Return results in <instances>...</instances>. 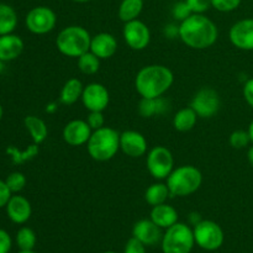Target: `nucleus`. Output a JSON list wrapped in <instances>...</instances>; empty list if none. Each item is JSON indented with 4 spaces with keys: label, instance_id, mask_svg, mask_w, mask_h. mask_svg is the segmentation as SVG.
<instances>
[{
    "label": "nucleus",
    "instance_id": "14",
    "mask_svg": "<svg viewBox=\"0 0 253 253\" xmlns=\"http://www.w3.org/2000/svg\"><path fill=\"white\" fill-rule=\"evenodd\" d=\"M231 43L242 51H253V19L235 22L229 31Z\"/></svg>",
    "mask_w": 253,
    "mask_h": 253
},
{
    "label": "nucleus",
    "instance_id": "19",
    "mask_svg": "<svg viewBox=\"0 0 253 253\" xmlns=\"http://www.w3.org/2000/svg\"><path fill=\"white\" fill-rule=\"evenodd\" d=\"M24 51V41L20 36L7 34L0 36V59L10 62L20 57Z\"/></svg>",
    "mask_w": 253,
    "mask_h": 253
},
{
    "label": "nucleus",
    "instance_id": "43",
    "mask_svg": "<svg viewBox=\"0 0 253 253\" xmlns=\"http://www.w3.org/2000/svg\"><path fill=\"white\" fill-rule=\"evenodd\" d=\"M247 132H249L250 138H251V142L253 143V120L251 121V124L249 125V128H247Z\"/></svg>",
    "mask_w": 253,
    "mask_h": 253
},
{
    "label": "nucleus",
    "instance_id": "44",
    "mask_svg": "<svg viewBox=\"0 0 253 253\" xmlns=\"http://www.w3.org/2000/svg\"><path fill=\"white\" fill-rule=\"evenodd\" d=\"M4 68H5V62L0 59V73H1V72L4 71Z\"/></svg>",
    "mask_w": 253,
    "mask_h": 253
},
{
    "label": "nucleus",
    "instance_id": "31",
    "mask_svg": "<svg viewBox=\"0 0 253 253\" xmlns=\"http://www.w3.org/2000/svg\"><path fill=\"white\" fill-rule=\"evenodd\" d=\"M26 177H25L24 173L21 172H12L5 179V183L9 187L10 192L12 194H17L21 190H24V188L26 187Z\"/></svg>",
    "mask_w": 253,
    "mask_h": 253
},
{
    "label": "nucleus",
    "instance_id": "7",
    "mask_svg": "<svg viewBox=\"0 0 253 253\" xmlns=\"http://www.w3.org/2000/svg\"><path fill=\"white\" fill-rule=\"evenodd\" d=\"M195 245L205 251H216L222 246L225 240L221 226L212 220H202L193 229Z\"/></svg>",
    "mask_w": 253,
    "mask_h": 253
},
{
    "label": "nucleus",
    "instance_id": "15",
    "mask_svg": "<svg viewBox=\"0 0 253 253\" xmlns=\"http://www.w3.org/2000/svg\"><path fill=\"white\" fill-rule=\"evenodd\" d=\"M147 140L138 131L127 130L120 133V150L131 158L142 157L147 152Z\"/></svg>",
    "mask_w": 253,
    "mask_h": 253
},
{
    "label": "nucleus",
    "instance_id": "27",
    "mask_svg": "<svg viewBox=\"0 0 253 253\" xmlns=\"http://www.w3.org/2000/svg\"><path fill=\"white\" fill-rule=\"evenodd\" d=\"M143 9V0H123L118 15L121 21L130 22L137 20Z\"/></svg>",
    "mask_w": 253,
    "mask_h": 253
},
{
    "label": "nucleus",
    "instance_id": "6",
    "mask_svg": "<svg viewBox=\"0 0 253 253\" xmlns=\"http://www.w3.org/2000/svg\"><path fill=\"white\" fill-rule=\"evenodd\" d=\"M194 245L193 229L184 222H177L168 227L161 241L163 253H190Z\"/></svg>",
    "mask_w": 253,
    "mask_h": 253
},
{
    "label": "nucleus",
    "instance_id": "45",
    "mask_svg": "<svg viewBox=\"0 0 253 253\" xmlns=\"http://www.w3.org/2000/svg\"><path fill=\"white\" fill-rule=\"evenodd\" d=\"M2 115H4V109H2L1 104H0V120L2 119Z\"/></svg>",
    "mask_w": 253,
    "mask_h": 253
},
{
    "label": "nucleus",
    "instance_id": "34",
    "mask_svg": "<svg viewBox=\"0 0 253 253\" xmlns=\"http://www.w3.org/2000/svg\"><path fill=\"white\" fill-rule=\"evenodd\" d=\"M192 14H193V11L190 10L189 5L185 2V0H184V1L177 2V4H175L174 6H173V9H172L173 17H174L175 20H178V21H180V22L184 21V20L187 19V17H189Z\"/></svg>",
    "mask_w": 253,
    "mask_h": 253
},
{
    "label": "nucleus",
    "instance_id": "24",
    "mask_svg": "<svg viewBox=\"0 0 253 253\" xmlns=\"http://www.w3.org/2000/svg\"><path fill=\"white\" fill-rule=\"evenodd\" d=\"M168 198H170V192L168 189L167 183H153L145 192V200L151 207L163 204V203L167 202Z\"/></svg>",
    "mask_w": 253,
    "mask_h": 253
},
{
    "label": "nucleus",
    "instance_id": "10",
    "mask_svg": "<svg viewBox=\"0 0 253 253\" xmlns=\"http://www.w3.org/2000/svg\"><path fill=\"white\" fill-rule=\"evenodd\" d=\"M220 96L216 90L211 88H203L197 91L192 99L190 108L197 113L198 118L211 119L219 111Z\"/></svg>",
    "mask_w": 253,
    "mask_h": 253
},
{
    "label": "nucleus",
    "instance_id": "2",
    "mask_svg": "<svg viewBox=\"0 0 253 253\" xmlns=\"http://www.w3.org/2000/svg\"><path fill=\"white\" fill-rule=\"evenodd\" d=\"M174 82L173 72L162 64H150L138 71L135 88L141 98L156 99L163 96Z\"/></svg>",
    "mask_w": 253,
    "mask_h": 253
},
{
    "label": "nucleus",
    "instance_id": "46",
    "mask_svg": "<svg viewBox=\"0 0 253 253\" xmlns=\"http://www.w3.org/2000/svg\"><path fill=\"white\" fill-rule=\"evenodd\" d=\"M73 1H76V2H88V1H90V0H73Z\"/></svg>",
    "mask_w": 253,
    "mask_h": 253
},
{
    "label": "nucleus",
    "instance_id": "11",
    "mask_svg": "<svg viewBox=\"0 0 253 253\" xmlns=\"http://www.w3.org/2000/svg\"><path fill=\"white\" fill-rule=\"evenodd\" d=\"M124 40L133 51H142L150 44L151 31L145 22L140 20L125 22L123 30Z\"/></svg>",
    "mask_w": 253,
    "mask_h": 253
},
{
    "label": "nucleus",
    "instance_id": "18",
    "mask_svg": "<svg viewBox=\"0 0 253 253\" xmlns=\"http://www.w3.org/2000/svg\"><path fill=\"white\" fill-rule=\"evenodd\" d=\"M90 52H93L98 58L109 59L118 51V40L109 32H100L91 37Z\"/></svg>",
    "mask_w": 253,
    "mask_h": 253
},
{
    "label": "nucleus",
    "instance_id": "39",
    "mask_svg": "<svg viewBox=\"0 0 253 253\" xmlns=\"http://www.w3.org/2000/svg\"><path fill=\"white\" fill-rule=\"evenodd\" d=\"M11 195H12V193L10 192L9 187L6 185L5 180L0 179V209L6 207L7 202L10 200Z\"/></svg>",
    "mask_w": 253,
    "mask_h": 253
},
{
    "label": "nucleus",
    "instance_id": "26",
    "mask_svg": "<svg viewBox=\"0 0 253 253\" xmlns=\"http://www.w3.org/2000/svg\"><path fill=\"white\" fill-rule=\"evenodd\" d=\"M17 26V14L14 7L0 2V36L12 34Z\"/></svg>",
    "mask_w": 253,
    "mask_h": 253
},
{
    "label": "nucleus",
    "instance_id": "35",
    "mask_svg": "<svg viewBox=\"0 0 253 253\" xmlns=\"http://www.w3.org/2000/svg\"><path fill=\"white\" fill-rule=\"evenodd\" d=\"M86 123L93 131L104 127L105 126V118H104L103 111H89Z\"/></svg>",
    "mask_w": 253,
    "mask_h": 253
},
{
    "label": "nucleus",
    "instance_id": "9",
    "mask_svg": "<svg viewBox=\"0 0 253 253\" xmlns=\"http://www.w3.org/2000/svg\"><path fill=\"white\" fill-rule=\"evenodd\" d=\"M56 12L48 6H36L27 12L25 25L35 35H46L56 27Z\"/></svg>",
    "mask_w": 253,
    "mask_h": 253
},
{
    "label": "nucleus",
    "instance_id": "16",
    "mask_svg": "<svg viewBox=\"0 0 253 253\" xmlns=\"http://www.w3.org/2000/svg\"><path fill=\"white\" fill-rule=\"evenodd\" d=\"M132 236L146 246H155L162 241V229L151 219H142L132 227Z\"/></svg>",
    "mask_w": 253,
    "mask_h": 253
},
{
    "label": "nucleus",
    "instance_id": "20",
    "mask_svg": "<svg viewBox=\"0 0 253 253\" xmlns=\"http://www.w3.org/2000/svg\"><path fill=\"white\" fill-rule=\"evenodd\" d=\"M150 219L161 229L167 230L168 227L173 226L178 222V211L172 205L163 203V204L152 207Z\"/></svg>",
    "mask_w": 253,
    "mask_h": 253
},
{
    "label": "nucleus",
    "instance_id": "41",
    "mask_svg": "<svg viewBox=\"0 0 253 253\" xmlns=\"http://www.w3.org/2000/svg\"><path fill=\"white\" fill-rule=\"evenodd\" d=\"M203 219H200V216H199V214H197V212H192V214H190V217H189V221H190V224L192 225H197V224H199L200 221H202Z\"/></svg>",
    "mask_w": 253,
    "mask_h": 253
},
{
    "label": "nucleus",
    "instance_id": "13",
    "mask_svg": "<svg viewBox=\"0 0 253 253\" xmlns=\"http://www.w3.org/2000/svg\"><path fill=\"white\" fill-rule=\"evenodd\" d=\"M93 130L88 125L86 120H72L67 124L62 131V137L67 145L72 147H78V146L86 145L90 138Z\"/></svg>",
    "mask_w": 253,
    "mask_h": 253
},
{
    "label": "nucleus",
    "instance_id": "47",
    "mask_svg": "<svg viewBox=\"0 0 253 253\" xmlns=\"http://www.w3.org/2000/svg\"><path fill=\"white\" fill-rule=\"evenodd\" d=\"M19 253H36V252H34V250H31V251H20Z\"/></svg>",
    "mask_w": 253,
    "mask_h": 253
},
{
    "label": "nucleus",
    "instance_id": "42",
    "mask_svg": "<svg viewBox=\"0 0 253 253\" xmlns=\"http://www.w3.org/2000/svg\"><path fill=\"white\" fill-rule=\"evenodd\" d=\"M247 160H249V163L253 168V146H251V147L249 148V151H247Z\"/></svg>",
    "mask_w": 253,
    "mask_h": 253
},
{
    "label": "nucleus",
    "instance_id": "30",
    "mask_svg": "<svg viewBox=\"0 0 253 253\" xmlns=\"http://www.w3.org/2000/svg\"><path fill=\"white\" fill-rule=\"evenodd\" d=\"M36 234L30 227H21L16 234V245L20 251H31L36 246Z\"/></svg>",
    "mask_w": 253,
    "mask_h": 253
},
{
    "label": "nucleus",
    "instance_id": "12",
    "mask_svg": "<svg viewBox=\"0 0 253 253\" xmlns=\"http://www.w3.org/2000/svg\"><path fill=\"white\" fill-rule=\"evenodd\" d=\"M82 103L89 111H104L110 103V94L101 83H89L84 86Z\"/></svg>",
    "mask_w": 253,
    "mask_h": 253
},
{
    "label": "nucleus",
    "instance_id": "48",
    "mask_svg": "<svg viewBox=\"0 0 253 253\" xmlns=\"http://www.w3.org/2000/svg\"><path fill=\"white\" fill-rule=\"evenodd\" d=\"M103 253H116V252H114V251H106V252H103Z\"/></svg>",
    "mask_w": 253,
    "mask_h": 253
},
{
    "label": "nucleus",
    "instance_id": "28",
    "mask_svg": "<svg viewBox=\"0 0 253 253\" xmlns=\"http://www.w3.org/2000/svg\"><path fill=\"white\" fill-rule=\"evenodd\" d=\"M39 146L40 145H36V143H32V145H30L29 147L24 151V152L17 150L14 146H9V147L6 148V153L7 156H10L12 163H15V165H22V163L32 160V158H35L39 155Z\"/></svg>",
    "mask_w": 253,
    "mask_h": 253
},
{
    "label": "nucleus",
    "instance_id": "17",
    "mask_svg": "<svg viewBox=\"0 0 253 253\" xmlns=\"http://www.w3.org/2000/svg\"><path fill=\"white\" fill-rule=\"evenodd\" d=\"M5 208H6L7 217L14 224H25L29 221L32 215L31 203L22 195H11Z\"/></svg>",
    "mask_w": 253,
    "mask_h": 253
},
{
    "label": "nucleus",
    "instance_id": "21",
    "mask_svg": "<svg viewBox=\"0 0 253 253\" xmlns=\"http://www.w3.org/2000/svg\"><path fill=\"white\" fill-rule=\"evenodd\" d=\"M84 85L78 78H71L63 84L59 94V101L63 105H73L82 99Z\"/></svg>",
    "mask_w": 253,
    "mask_h": 253
},
{
    "label": "nucleus",
    "instance_id": "8",
    "mask_svg": "<svg viewBox=\"0 0 253 253\" xmlns=\"http://www.w3.org/2000/svg\"><path fill=\"white\" fill-rule=\"evenodd\" d=\"M146 166L150 174L155 179H167L174 169V158L172 152L165 146H156L147 153Z\"/></svg>",
    "mask_w": 253,
    "mask_h": 253
},
{
    "label": "nucleus",
    "instance_id": "22",
    "mask_svg": "<svg viewBox=\"0 0 253 253\" xmlns=\"http://www.w3.org/2000/svg\"><path fill=\"white\" fill-rule=\"evenodd\" d=\"M24 125L31 136L32 142L36 143V145H41L42 142L46 141L47 136H48V128H47L46 123L39 116H26L24 119Z\"/></svg>",
    "mask_w": 253,
    "mask_h": 253
},
{
    "label": "nucleus",
    "instance_id": "4",
    "mask_svg": "<svg viewBox=\"0 0 253 253\" xmlns=\"http://www.w3.org/2000/svg\"><path fill=\"white\" fill-rule=\"evenodd\" d=\"M91 36L83 26L72 25L62 30L56 39L57 49L63 56L78 58L90 49Z\"/></svg>",
    "mask_w": 253,
    "mask_h": 253
},
{
    "label": "nucleus",
    "instance_id": "5",
    "mask_svg": "<svg viewBox=\"0 0 253 253\" xmlns=\"http://www.w3.org/2000/svg\"><path fill=\"white\" fill-rule=\"evenodd\" d=\"M203 183V174L194 166H180L172 170L167 178L170 197L184 198L194 194Z\"/></svg>",
    "mask_w": 253,
    "mask_h": 253
},
{
    "label": "nucleus",
    "instance_id": "33",
    "mask_svg": "<svg viewBox=\"0 0 253 253\" xmlns=\"http://www.w3.org/2000/svg\"><path fill=\"white\" fill-rule=\"evenodd\" d=\"M242 0H211V6L220 12H230L240 6Z\"/></svg>",
    "mask_w": 253,
    "mask_h": 253
},
{
    "label": "nucleus",
    "instance_id": "1",
    "mask_svg": "<svg viewBox=\"0 0 253 253\" xmlns=\"http://www.w3.org/2000/svg\"><path fill=\"white\" fill-rule=\"evenodd\" d=\"M178 36L193 49H205L216 42L219 31L212 20L204 14H192L178 26Z\"/></svg>",
    "mask_w": 253,
    "mask_h": 253
},
{
    "label": "nucleus",
    "instance_id": "36",
    "mask_svg": "<svg viewBox=\"0 0 253 253\" xmlns=\"http://www.w3.org/2000/svg\"><path fill=\"white\" fill-rule=\"evenodd\" d=\"M193 14H204L211 6V0H185Z\"/></svg>",
    "mask_w": 253,
    "mask_h": 253
},
{
    "label": "nucleus",
    "instance_id": "38",
    "mask_svg": "<svg viewBox=\"0 0 253 253\" xmlns=\"http://www.w3.org/2000/svg\"><path fill=\"white\" fill-rule=\"evenodd\" d=\"M12 246L11 236L5 230L0 229V253H9Z\"/></svg>",
    "mask_w": 253,
    "mask_h": 253
},
{
    "label": "nucleus",
    "instance_id": "32",
    "mask_svg": "<svg viewBox=\"0 0 253 253\" xmlns=\"http://www.w3.org/2000/svg\"><path fill=\"white\" fill-rule=\"evenodd\" d=\"M229 142L231 147L235 148V150H242V148H246L251 143V138H250L247 131L236 130L230 135Z\"/></svg>",
    "mask_w": 253,
    "mask_h": 253
},
{
    "label": "nucleus",
    "instance_id": "25",
    "mask_svg": "<svg viewBox=\"0 0 253 253\" xmlns=\"http://www.w3.org/2000/svg\"><path fill=\"white\" fill-rule=\"evenodd\" d=\"M198 115L192 108H183L173 118V126L179 132H188L197 125Z\"/></svg>",
    "mask_w": 253,
    "mask_h": 253
},
{
    "label": "nucleus",
    "instance_id": "37",
    "mask_svg": "<svg viewBox=\"0 0 253 253\" xmlns=\"http://www.w3.org/2000/svg\"><path fill=\"white\" fill-rule=\"evenodd\" d=\"M124 253H146V245L132 236L126 242Z\"/></svg>",
    "mask_w": 253,
    "mask_h": 253
},
{
    "label": "nucleus",
    "instance_id": "29",
    "mask_svg": "<svg viewBox=\"0 0 253 253\" xmlns=\"http://www.w3.org/2000/svg\"><path fill=\"white\" fill-rule=\"evenodd\" d=\"M78 68L79 71L83 74L86 76H91V74H95L96 72L100 68V58L95 56L93 52L88 51L84 54H82L81 57H78Z\"/></svg>",
    "mask_w": 253,
    "mask_h": 253
},
{
    "label": "nucleus",
    "instance_id": "40",
    "mask_svg": "<svg viewBox=\"0 0 253 253\" xmlns=\"http://www.w3.org/2000/svg\"><path fill=\"white\" fill-rule=\"evenodd\" d=\"M244 98L246 103L253 109V78H250L246 81L244 85Z\"/></svg>",
    "mask_w": 253,
    "mask_h": 253
},
{
    "label": "nucleus",
    "instance_id": "3",
    "mask_svg": "<svg viewBox=\"0 0 253 253\" xmlns=\"http://www.w3.org/2000/svg\"><path fill=\"white\" fill-rule=\"evenodd\" d=\"M86 148L94 161L106 162L113 160L120 150V133L108 126L94 130L86 143Z\"/></svg>",
    "mask_w": 253,
    "mask_h": 253
},
{
    "label": "nucleus",
    "instance_id": "23",
    "mask_svg": "<svg viewBox=\"0 0 253 253\" xmlns=\"http://www.w3.org/2000/svg\"><path fill=\"white\" fill-rule=\"evenodd\" d=\"M168 103L160 96L156 99H146L141 98L140 104H138V113L142 118L150 119L155 115H162L167 111Z\"/></svg>",
    "mask_w": 253,
    "mask_h": 253
}]
</instances>
